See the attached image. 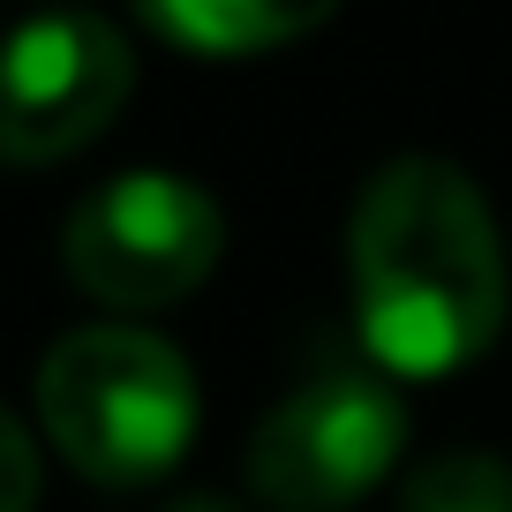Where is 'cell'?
Listing matches in <instances>:
<instances>
[{"instance_id":"6da1fadb","label":"cell","mask_w":512,"mask_h":512,"mask_svg":"<svg viewBox=\"0 0 512 512\" xmlns=\"http://www.w3.org/2000/svg\"><path fill=\"white\" fill-rule=\"evenodd\" d=\"M347 287L362 347L392 377H452L505 324V249L482 189L452 159L377 166L347 219Z\"/></svg>"},{"instance_id":"7a4b0ae2","label":"cell","mask_w":512,"mask_h":512,"mask_svg":"<svg viewBox=\"0 0 512 512\" xmlns=\"http://www.w3.org/2000/svg\"><path fill=\"white\" fill-rule=\"evenodd\" d=\"M38 422L76 475L144 490L196 437L189 354L144 324H76L38 362Z\"/></svg>"},{"instance_id":"3957f363","label":"cell","mask_w":512,"mask_h":512,"mask_svg":"<svg viewBox=\"0 0 512 512\" xmlns=\"http://www.w3.org/2000/svg\"><path fill=\"white\" fill-rule=\"evenodd\" d=\"M226 249V211L181 174H121L91 189L61 226V264L106 309H166L211 279Z\"/></svg>"},{"instance_id":"277c9868","label":"cell","mask_w":512,"mask_h":512,"mask_svg":"<svg viewBox=\"0 0 512 512\" xmlns=\"http://www.w3.org/2000/svg\"><path fill=\"white\" fill-rule=\"evenodd\" d=\"M407 445V400L384 377H309L249 437V490L272 512H347L369 497Z\"/></svg>"},{"instance_id":"5b68a950","label":"cell","mask_w":512,"mask_h":512,"mask_svg":"<svg viewBox=\"0 0 512 512\" xmlns=\"http://www.w3.org/2000/svg\"><path fill=\"white\" fill-rule=\"evenodd\" d=\"M136 53L106 16L53 8L0 38V159L53 166L128 106Z\"/></svg>"},{"instance_id":"8992f818","label":"cell","mask_w":512,"mask_h":512,"mask_svg":"<svg viewBox=\"0 0 512 512\" xmlns=\"http://www.w3.org/2000/svg\"><path fill=\"white\" fill-rule=\"evenodd\" d=\"M136 8L159 38L234 61V53H272L287 38H309L317 23H332L339 0H136Z\"/></svg>"},{"instance_id":"52a82bcc","label":"cell","mask_w":512,"mask_h":512,"mask_svg":"<svg viewBox=\"0 0 512 512\" xmlns=\"http://www.w3.org/2000/svg\"><path fill=\"white\" fill-rule=\"evenodd\" d=\"M400 512H512V467L497 452H430L400 482Z\"/></svg>"},{"instance_id":"ba28073f","label":"cell","mask_w":512,"mask_h":512,"mask_svg":"<svg viewBox=\"0 0 512 512\" xmlns=\"http://www.w3.org/2000/svg\"><path fill=\"white\" fill-rule=\"evenodd\" d=\"M31 505H38V445L0 407V512H31Z\"/></svg>"},{"instance_id":"9c48e42d","label":"cell","mask_w":512,"mask_h":512,"mask_svg":"<svg viewBox=\"0 0 512 512\" xmlns=\"http://www.w3.org/2000/svg\"><path fill=\"white\" fill-rule=\"evenodd\" d=\"M166 512H241V505H226V497H211V490H189V497H174Z\"/></svg>"}]
</instances>
